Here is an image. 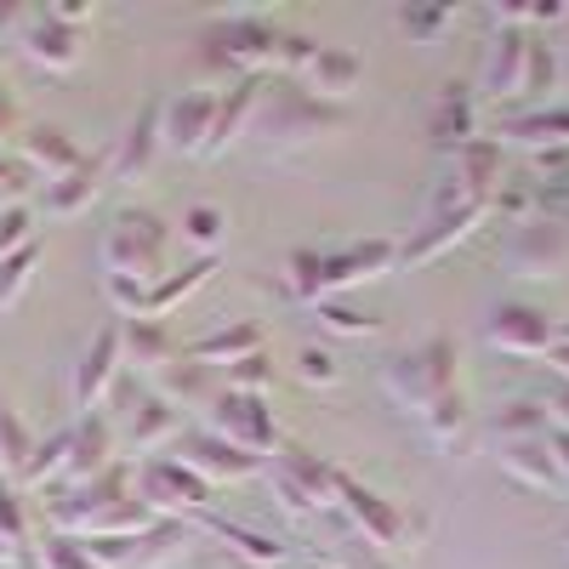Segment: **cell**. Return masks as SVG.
<instances>
[{"instance_id":"obj_1","label":"cell","mask_w":569,"mask_h":569,"mask_svg":"<svg viewBox=\"0 0 569 569\" xmlns=\"http://www.w3.org/2000/svg\"><path fill=\"white\" fill-rule=\"evenodd\" d=\"M137 467L114 461L103 467L98 479H86V485H69L63 496L46 501V530H58V536H137V530H149L154 525V512L137 501V479H131Z\"/></svg>"},{"instance_id":"obj_2","label":"cell","mask_w":569,"mask_h":569,"mask_svg":"<svg viewBox=\"0 0 569 569\" xmlns=\"http://www.w3.org/2000/svg\"><path fill=\"white\" fill-rule=\"evenodd\" d=\"M399 268V246L393 240H353V246H337V251H291L284 257V297L313 308V302H337L348 291L370 279H388Z\"/></svg>"},{"instance_id":"obj_3","label":"cell","mask_w":569,"mask_h":569,"mask_svg":"<svg viewBox=\"0 0 569 569\" xmlns=\"http://www.w3.org/2000/svg\"><path fill=\"white\" fill-rule=\"evenodd\" d=\"M348 114L337 109V103H319L313 91H302L297 80H284V74H268V86H262V103H257V114H251V142H257V154L262 160H291V154H302L308 142H319V137H330Z\"/></svg>"},{"instance_id":"obj_4","label":"cell","mask_w":569,"mask_h":569,"mask_svg":"<svg viewBox=\"0 0 569 569\" xmlns=\"http://www.w3.org/2000/svg\"><path fill=\"white\" fill-rule=\"evenodd\" d=\"M279 40H284V29L273 23L268 7H222L206 18V34H200L206 58L217 69H233V80L279 69Z\"/></svg>"},{"instance_id":"obj_5","label":"cell","mask_w":569,"mask_h":569,"mask_svg":"<svg viewBox=\"0 0 569 569\" xmlns=\"http://www.w3.org/2000/svg\"><path fill=\"white\" fill-rule=\"evenodd\" d=\"M485 222H490V200L472 194V188H461L456 177H445V182L433 188V206H427L421 228L399 246V268H427V262H439L445 251L467 246Z\"/></svg>"},{"instance_id":"obj_6","label":"cell","mask_w":569,"mask_h":569,"mask_svg":"<svg viewBox=\"0 0 569 569\" xmlns=\"http://www.w3.org/2000/svg\"><path fill=\"white\" fill-rule=\"evenodd\" d=\"M262 479H268L279 512H284V518H297V525L337 512V461L313 456V450L297 445V439H284V445L262 461Z\"/></svg>"},{"instance_id":"obj_7","label":"cell","mask_w":569,"mask_h":569,"mask_svg":"<svg viewBox=\"0 0 569 569\" xmlns=\"http://www.w3.org/2000/svg\"><path fill=\"white\" fill-rule=\"evenodd\" d=\"M382 388H388V399H393L399 410H410V416H421L439 393L461 388V348H456V337L433 330L427 342L399 348V353L382 365Z\"/></svg>"},{"instance_id":"obj_8","label":"cell","mask_w":569,"mask_h":569,"mask_svg":"<svg viewBox=\"0 0 569 569\" xmlns=\"http://www.w3.org/2000/svg\"><path fill=\"white\" fill-rule=\"evenodd\" d=\"M103 279H137V284H160L171 273V228L154 211L126 206L109 233H103Z\"/></svg>"},{"instance_id":"obj_9","label":"cell","mask_w":569,"mask_h":569,"mask_svg":"<svg viewBox=\"0 0 569 569\" xmlns=\"http://www.w3.org/2000/svg\"><path fill=\"white\" fill-rule=\"evenodd\" d=\"M337 512L348 518L353 536H365L376 552H388V558L416 552V541H421V518H416V512H405V507L388 501L382 490L359 485L353 472H342V467H337Z\"/></svg>"},{"instance_id":"obj_10","label":"cell","mask_w":569,"mask_h":569,"mask_svg":"<svg viewBox=\"0 0 569 569\" xmlns=\"http://www.w3.org/2000/svg\"><path fill=\"white\" fill-rule=\"evenodd\" d=\"M109 393H114V416H109V427H114V439H120L126 450L149 456V450H160V445H171V439L182 433L177 405L160 399L149 382H137V376H120Z\"/></svg>"},{"instance_id":"obj_11","label":"cell","mask_w":569,"mask_h":569,"mask_svg":"<svg viewBox=\"0 0 569 569\" xmlns=\"http://www.w3.org/2000/svg\"><path fill=\"white\" fill-rule=\"evenodd\" d=\"M137 501L149 507L154 518H182V525H194V518H206L211 512V485L206 479H194L177 456H142L137 461Z\"/></svg>"},{"instance_id":"obj_12","label":"cell","mask_w":569,"mask_h":569,"mask_svg":"<svg viewBox=\"0 0 569 569\" xmlns=\"http://www.w3.org/2000/svg\"><path fill=\"white\" fill-rule=\"evenodd\" d=\"M194 525L182 518H154L149 530L137 536H91L86 541V558L98 569H160V563H177L188 547H194Z\"/></svg>"},{"instance_id":"obj_13","label":"cell","mask_w":569,"mask_h":569,"mask_svg":"<svg viewBox=\"0 0 569 569\" xmlns=\"http://www.w3.org/2000/svg\"><path fill=\"white\" fill-rule=\"evenodd\" d=\"M206 405H211V410H206V427H211L217 439H228L233 450H246V456L268 461V456L284 445V433H279V421H273V405H268V399L222 388V393L206 399Z\"/></svg>"},{"instance_id":"obj_14","label":"cell","mask_w":569,"mask_h":569,"mask_svg":"<svg viewBox=\"0 0 569 569\" xmlns=\"http://www.w3.org/2000/svg\"><path fill=\"white\" fill-rule=\"evenodd\" d=\"M120 370H126V325L109 319L98 337L86 342V353L74 359V370H69V405H74V416L98 410L109 399V388L120 382Z\"/></svg>"},{"instance_id":"obj_15","label":"cell","mask_w":569,"mask_h":569,"mask_svg":"<svg viewBox=\"0 0 569 569\" xmlns=\"http://www.w3.org/2000/svg\"><path fill=\"white\" fill-rule=\"evenodd\" d=\"M171 456L194 472V479H206L211 490H217V485H246V479H257V472H262L257 456L233 450L228 439L211 433V427H182V433L171 439Z\"/></svg>"},{"instance_id":"obj_16","label":"cell","mask_w":569,"mask_h":569,"mask_svg":"<svg viewBox=\"0 0 569 569\" xmlns=\"http://www.w3.org/2000/svg\"><path fill=\"white\" fill-rule=\"evenodd\" d=\"M558 319L530 308V302H501L490 308V325H485V342L496 353H512V359H547L558 348Z\"/></svg>"},{"instance_id":"obj_17","label":"cell","mask_w":569,"mask_h":569,"mask_svg":"<svg viewBox=\"0 0 569 569\" xmlns=\"http://www.w3.org/2000/svg\"><path fill=\"white\" fill-rule=\"evenodd\" d=\"M211 114H217V91H200V86L177 91V98H160V149H171L182 160H206Z\"/></svg>"},{"instance_id":"obj_18","label":"cell","mask_w":569,"mask_h":569,"mask_svg":"<svg viewBox=\"0 0 569 569\" xmlns=\"http://www.w3.org/2000/svg\"><path fill=\"white\" fill-rule=\"evenodd\" d=\"M154 154H160V98H149L131 120H126V131L103 149V166H109V188L114 182H137L142 171L154 166Z\"/></svg>"},{"instance_id":"obj_19","label":"cell","mask_w":569,"mask_h":569,"mask_svg":"<svg viewBox=\"0 0 569 569\" xmlns=\"http://www.w3.org/2000/svg\"><path fill=\"white\" fill-rule=\"evenodd\" d=\"M507 268L518 279H558L569 268V228H558V222H525V228H512Z\"/></svg>"},{"instance_id":"obj_20","label":"cell","mask_w":569,"mask_h":569,"mask_svg":"<svg viewBox=\"0 0 569 569\" xmlns=\"http://www.w3.org/2000/svg\"><path fill=\"white\" fill-rule=\"evenodd\" d=\"M120 439H114V427H109V416L103 410H91V416H74L69 421V461H63V490L69 485H86V479H98L103 467H114L120 456Z\"/></svg>"},{"instance_id":"obj_21","label":"cell","mask_w":569,"mask_h":569,"mask_svg":"<svg viewBox=\"0 0 569 569\" xmlns=\"http://www.w3.org/2000/svg\"><path fill=\"white\" fill-rule=\"evenodd\" d=\"M262 86H268V74H240L233 86H222L217 91V114H211V142H206V160H222L233 142H240L246 131H251V114H257V103H262Z\"/></svg>"},{"instance_id":"obj_22","label":"cell","mask_w":569,"mask_h":569,"mask_svg":"<svg viewBox=\"0 0 569 569\" xmlns=\"http://www.w3.org/2000/svg\"><path fill=\"white\" fill-rule=\"evenodd\" d=\"M427 137H433V149H439L445 160L479 137V98H472V86H461V80L439 86L433 114H427Z\"/></svg>"},{"instance_id":"obj_23","label":"cell","mask_w":569,"mask_h":569,"mask_svg":"<svg viewBox=\"0 0 569 569\" xmlns=\"http://www.w3.org/2000/svg\"><path fill=\"white\" fill-rule=\"evenodd\" d=\"M18 160H23V171H29L34 182H58V177H69L74 166H86L80 142H74L63 126H23V131H18Z\"/></svg>"},{"instance_id":"obj_24","label":"cell","mask_w":569,"mask_h":569,"mask_svg":"<svg viewBox=\"0 0 569 569\" xmlns=\"http://www.w3.org/2000/svg\"><path fill=\"white\" fill-rule=\"evenodd\" d=\"M194 530L211 536V541H222L233 558H246L251 569H284V563H291V541H279L268 530H251V525H240V518L206 512V518H194Z\"/></svg>"},{"instance_id":"obj_25","label":"cell","mask_w":569,"mask_h":569,"mask_svg":"<svg viewBox=\"0 0 569 569\" xmlns=\"http://www.w3.org/2000/svg\"><path fill=\"white\" fill-rule=\"evenodd\" d=\"M18 46H23V58H29L34 69H46V74H74V69H80V29L52 23L46 12L23 18Z\"/></svg>"},{"instance_id":"obj_26","label":"cell","mask_w":569,"mask_h":569,"mask_svg":"<svg viewBox=\"0 0 569 569\" xmlns=\"http://www.w3.org/2000/svg\"><path fill=\"white\" fill-rule=\"evenodd\" d=\"M359 80H365V63L348 52V46H319V52L308 58V69L297 74L302 91H313L319 103H337V109L359 91Z\"/></svg>"},{"instance_id":"obj_27","label":"cell","mask_w":569,"mask_h":569,"mask_svg":"<svg viewBox=\"0 0 569 569\" xmlns=\"http://www.w3.org/2000/svg\"><path fill=\"white\" fill-rule=\"evenodd\" d=\"M496 142L507 149V142H518V149H569V98H552V103H536L525 114H507Z\"/></svg>"},{"instance_id":"obj_28","label":"cell","mask_w":569,"mask_h":569,"mask_svg":"<svg viewBox=\"0 0 569 569\" xmlns=\"http://www.w3.org/2000/svg\"><path fill=\"white\" fill-rule=\"evenodd\" d=\"M126 325V365L137 370V382H160L171 365H182V348L171 342V330L160 319H120Z\"/></svg>"},{"instance_id":"obj_29","label":"cell","mask_w":569,"mask_h":569,"mask_svg":"<svg viewBox=\"0 0 569 569\" xmlns=\"http://www.w3.org/2000/svg\"><path fill=\"white\" fill-rule=\"evenodd\" d=\"M251 353H268V337H262V325H251V319H233V325H217V330H206V337H194V342H182V359L188 365H240V359H251Z\"/></svg>"},{"instance_id":"obj_30","label":"cell","mask_w":569,"mask_h":569,"mask_svg":"<svg viewBox=\"0 0 569 569\" xmlns=\"http://www.w3.org/2000/svg\"><path fill=\"white\" fill-rule=\"evenodd\" d=\"M222 273V251L217 257H194V262H182V268H171L160 284H149V297H142V313L137 319H171L188 297H194V291H206V284Z\"/></svg>"},{"instance_id":"obj_31","label":"cell","mask_w":569,"mask_h":569,"mask_svg":"<svg viewBox=\"0 0 569 569\" xmlns=\"http://www.w3.org/2000/svg\"><path fill=\"white\" fill-rule=\"evenodd\" d=\"M103 188H109V166H103V154H98V160L74 166V171L58 177V182H40L34 211H40V217H80L91 200L103 194Z\"/></svg>"},{"instance_id":"obj_32","label":"cell","mask_w":569,"mask_h":569,"mask_svg":"<svg viewBox=\"0 0 569 569\" xmlns=\"http://www.w3.org/2000/svg\"><path fill=\"white\" fill-rule=\"evenodd\" d=\"M525 58H530V34L496 23L490 52H485V91H490L496 103H518V86H525Z\"/></svg>"},{"instance_id":"obj_33","label":"cell","mask_w":569,"mask_h":569,"mask_svg":"<svg viewBox=\"0 0 569 569\" xmlns=\"http://www.w3.org/2000/svg\"><path fill=\"white\" fill-rule=\"evenodd\" d=\"M496 467H501V479H512L518 490H552L563 479L558 461H552L547 433L541 439H501L496 445Z\"/></svg>"},{"instance_id":"obj_34","label":"cell","mask_w":569,"mask_h":569,"mask_svg":"<svg viewBox=\"0 0 569 569\" xmlns=\"http://www.w3.org/2000/svg\"><path fill=\"white\" fill-rule=\"evenodd\" d=\"M445 177H456L461 188H472V194L490 200L496 188H501V177H507V149H501L496 137H472L467 149L450 154V171Z\"/></svg>"},{"instance_id":"obj_35","label":"cell","mask_w":569,"mask_h":569,"mask_svg":"<svg viewBox=\"0 0 569 569\" xmlns=\"http://www.w3.org/2000/svg\"><path fill=\"white\" fill-rule=\"evenodd\" d=\"M421 433L433 439L439 450H461L467 445V427H472V410H467V393L461 388H450V393H439L433 405H427L421 416Z\"/></svg>"},{"instance_id":"obj_36","label":"cell","mask_w":569,"mask_h":569,"mask_svg":"<svg viewBox=\"0 0 569 569\" xmlns=\"http://www.w3.org/2000/svg\"><path fill=\"white\" fill-rule=\"evenodd\" d=\"M313 319H319V330L325 337H342V342H370V337H382V319L376 313H365V308H353V302H313L308 308Z\"/></svg>"},{"instance_id":"obj_37","label":"cell","mask_w":569,"mask_h":569,"mask_svg":"<svg viewBox=\"0 0 569 569\" xmlns=\"http://www.w3.org/2000/svg\"><path fill=\"white\" fill-rule=\"evenodd\" d=\"M456 23H461V18H456L450 7H399V12H393V29H399L410 46H427V52H433V46H445Z\"/></svg>"},{"instance_id":"obj_38","label":"cell","mask_w":569,"mask_h":569,"mask_svg":"<svg viewBox=\"0 0 569 569\" xmlns=\"http://www.w3.org/2000/svg\"><path fill=\"white\" fill-rule=\"evenodd\" d=\"M29 456H34V433H29V421L0 399V479L7 485H18L23 479V467H29Z\"/></svg>"},{"instance_id":"obj_39","label":"cell","mask_w":569,"mask_h":569,"mask_svg":"<svg viewBox=\"0 0 569 569\" xmlns=\"http://www.w3.org/2000/svg\"><path fill=\"white\" fill-rule=\"evenodd\" d=\"M541 433H552L541 399H512V405H501L496 421H490V445H501V439H541Z\"/></svg>"},{"instance_id":"obj_40","label":"cell","mask_w":569,"mask_h":569,"mask_svg":"<svg viewBox=\"0 0 569 569\" xmlns=\"http://www.w3.org/2000/svg\"><path fill=\"white\" fill-rule=\"evenodd\" d=\"M563 80V58L547 34H530V58H525V86H518V98H547V91Z\"/></svg>"},{"instance_id":"obj_41","label":"cell","mask_w":569,"mask_h":569,"mask_svg":"<svg viewBox=\"0 0 569 569\" xmlns=\"http://www.w3.org/2000/svg\"><path fill=\"white\" fill-rule=\"evenodd\" d=\"M177 228H182V246H194L200 257H217L222 233H228V211L211 206V200H200V206H188V211H182Z\"/></svg>"},{"instance_id":"obj_42","label":"cell","mask_w":569,"mask_h":569,"mask_svg":"<svg viewBox=\"0 0 569 569\" xmlns=\"http://www.w3.org/2000/svg\"><path fill=\"white\" fill-rule=\"evenodd\" d=\"M490 217H501L507 228L536 222V182L530 177H501V188L490 194Z\"/></svg>"},{"instance_id":"obj_43","label":"cell","mask_w":569,"mask_h":569,"mask_svg":"<svg viewBox=\"0 0 569 569\" xmlns=\"http://www.w3.org/2000/svg\"><path fill=\"white\" fill-rule=\"evenodd\" d=\"M34 268H40V240L12 251V257H0V308H18L23 291L34 284Z\"/></svg>"},{"instance_id":"obj_44","label":"cell","mask_w":569,"mask_h":569,"mask_svg":"<svg viewBox=\"0 0 569 569\" xmlns=\"http://www.w3.org/2000/svg\"><path fill=\"white\" fill-rule=\"evenodd\" d=\"M319 569H393V558H388V552H376L365 536L342 530L337 541H330V552H325V563H319Z\"/></svg>"},{"instance_id":"obj_45","label":"cell","mask_w":569,"mask_h":569,"mask_svg":"<svg viewBox=\"0 0 569 569\" xmlns=\"http://www.w3.org/2000/svg\"><path fill=\"white\" fill-rule=\"evenodd\" d=\"M34 569H98V563L86 558V541H80V536L40 530V541H34Z\"/></svg>"},{"instance_id":"obj_46","label":"cell","mask_w":569,"mask_h":569,"mask_svg":"<svg viewBox=\"0 0 569 569\" xmlns=\"http://www.w3.org/2000/svg\"><path fill=\"white\" fill-rule=\"evenodd\" d=\"M34 222H40V211L23 200V206H7L0 211V257H12V251H23V246H34L40 233H34Z\"/></svg>"},{"instance_id":"obj_47","label":"cell","mask_w":569,"mask_h":569,"mask_svg":"<svg viewBox=\"0 0 569 569\" xmlns=\"http://www.w3.org/2000/svg\"><path fill=\"white\" fill-rule=\"evenodd\" d=\"M291 370H297L302 388H337V382H342V359L330 353V348H302Z\"/></svg>"},{"instance_id":"obj_48","label":"cell","mask_w":569,"mask_h":569,"mask_svg":"<svg viewBox=\"0 0 569 569\" xmlns=\"http://www.w3.org/2000/svg\"><path fill=\"white\" fill-rule=\"evenodd\" d=\"M228 388H233V393H257V399H268V393H273V359H268V353L240 359V365L228 370Z\"/></svg>"},{"instance_id":"obj_49","label":"cell","mask_w":569,"mask_h":569,"mask_svg":"<svg viewBox=\"0 0 569 569\" xmlns=\"http://www.w3.org/2000/svg\"><path fill=\"white\" fill-rule=\"evenodd\" d=\"M29 188H34V177L23 171V160L0 149V211H7V206H23Z\"/></svg>"},{"instance_id":"obj_50","label":"cell","mask_w":569,"mask_h":569,"mask_svg":"<svg viewBox=\"0 0 569 569\" xmlns=\"http://www.w3.org/2000/svg\"><path fill=\"white\" fill-rule=\"evenodd\" d=\"M530 182H569V149H536L530 154Z\"/></svg>"},{"instance_id":"obj_51","label":"cell","mask_w":569,"mask_h":569,"mask_svg":"<svg viewBox=\"0 0 569 569\" xmlns=\"http://www.w3.org/2000/svg\"><path fill=\"white\" fill-rule=\"evenodd\" d=\"M46 18H52V23H69V29H80V23H91V0H63V7H46Z\"/></svg>"},{"instance_id":"obj_52","label":"cell","mask_w":569,"mask_h":569,"mask_svg":"<svg viewBox=\"0 0 569 569\" xmlns=\"http://www.w3.org/2000/svg\"><path fill=\"white\" fill-rule=\"evenodd\" d=\"M547 421L558 433H569V382H552V399H547Z\"/></svg>"},{"instance_id":"obj_53","label":"cell","mask_w":569,"mask_h":569,"mask_svg":"<svg viewBox=\"0 0 569 569\" xmlns=\"http://www.w3.org/2000/svg\"><path fill=\"white\" fill-rule=\"evenodd\" d=\"M23 131V114H18V98L0 86V137H18Z\"/></svg>"},{"instance_id":"obj_54","label":"cell","mask_w":569,"mask_h":569,"mask_svg":"<svg viewBox=\"0 0 569 569\" xmlns=\"http://www.w3.org/2000/svg\"><path fill=\"white\" fill-rule=\"evenodd\" d=\"M547 370L558 376V382H569V337H563V330H558V348L547 353Z\"/></svg>"},{"instance_id":"obj_55","label":"cell","mask_w":569,"mask_h":569,"mask_svg":"<svg viewBox=\"0 0 569 569\" xmlns=\"http://www.w3.org/2000/svg\"><path fill=\"white\" fill-rule=\"evenodd\" d=\"M563 40H569V7H563Z\"/></svg>"},{"instance_id":"obj_56","label":"cell","mask_w":569,"mask_h":569,"mask_svg":"<svg viewBox=\"0 0 569 569\" xmlns=\"http://www.w3.org/2000/svg\"><path fill=\"white\" fill-rule=\"evenodd\" d=\"M7 558H12V552H7V547H0V563H7Z\"/></svg>"},{"instance_id":"obj_57","label":"cell","mask_w":569,"mask_h":569,"mask_svg":"<svg viewBox=\"0 0 569 569\" xmlns=\"http://www.w3.org/2000/svg\"><path fill=\"white\" fill-rule=\"evenodd\" d=\"M563 337H569V325H563Z\"/></svg>"},{"instance_id":"obj_58","label":"cell","mask_w":569,"mask_h":569,"mask_svg":"<svg viewBox=\"0 0 569 569\" xmlns=\"http://www.w3.org/2000/svg\"><path fill=\"white\" fill-rule=\"evenodd\" d=\"M563 547H569V536H563Z\"/></svg>"},{"instance_id":"obj_59","label":"cell","mask_w":569,"mask_h":569,"mask_svg":"<svg viewBox=\"0 0 569 569\" xmlns=\"http://www.w3.org/2000/svg\"><path fill=\"white\" fill-rule=\"evenodd\" d=\"M308 569H319V563H308Z\"/></svg>"},{"instance_id":"obj_60","label":"cell","mask_w":569,"mask_h":569,"mask_svg":"<svg viewBox=\"0 0 569 569\" xmlns=\"http://www.w3.org/2000/svg\"><path fill=\"white\" fill-rule=\"evenodd\" d=\"M563 74H569V69H563Z\"/></svg>"}]
</instances>
